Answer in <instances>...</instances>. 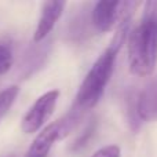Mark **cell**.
Listing matches in <instances>:
<instances>
[{"label":"cell","instance_id":"cell-1","mask_svg":"<svg viewBox=\"0 0 157 157\" xmlns=\"http://www.w3.org/2000/svg\"><path fill=\"white\" fill-rule=\"evenodd\" d=\"M128 63L136 76H149L157 65V0L144 4L141 22L128 35Z\"/></svg>","mask_w":157,"mask_h":157},{"label":"cell","instance_id":"cell-2","mask_svg":"<svg viewBox=\"0 0 157 157\" xmlns=\"http://www.w3.org/2000/svg\"><path fill=\"white\" fill-rule=\"evenodd\" d=\"M116 55L117 52H114L113 50L108 47L94 62V65L91 66V69L84 77L83 83L78 88L75 103L86 112L94 108L102 97L112 77V73H113Z\"/></svg>","mask_w":157,"mask_h":157},{"label":"cell","instance_id":"cell-3","mask_svg":"<svg viewBox=\"0 0 157 157\" xmlns=\"http://www.w3.org/2000/svg\"><path fill=\"white\" fill-rule=\"evenodd\" d=\"M58 97H59V91L51 90L36 99V102L22 119L21 128L25 134H33L43 127L44 123L54 113Z\"/></svg>","mask_w":157,"mask_h":157},{"label":"cell","instance_id":"cell-4","mask_svg":"<svg viewBox=\"0 0 157 157\" xmlns=\"http://www.w3.org/2000/svg\"><path fill=\"white\" fill-rule=\"evenodd\" d=\"M134 4V2H98L91 10L92 26L99 32H109Z\"/></svg>","mask_w":157,"mask_h":157},{"label":"cell","instance_id":"cell-5","mask_svg":"<svg viewBox=\"0 0 157 157\" xmlns=\"http://www.w3.org/2000/svg\"><path fill=\"white\" fill-rule=\"evenodd\" d=\"M50 44H51V40H44L41 43L30 44L29 48L24 52V57L19 62L18 69H17V73L19 77L26 78L35 72H37L39 69L43 68L46 59L48 58L50 47H51Z\"/></svg>","mask_w":157,"mask_h":157},{"label":"cell","instance_id":"cell-6","mask_svg":"<svg viewBox=\"0 0 157 157\" xmlns=\"http://www.w3.org/2000/svg\"><path fill=\"white\" fill-rule=\"evenodd\" d=\"M65 8V2H46L41 7V14L37 22L33 43H41L54 29L55 24L61 18Z\"/></svg>","mask_w":157,"mask_h":157},{"label":"cell","instance_id":"cell-7","mask_svg":"<svg viewBox=\"0 0 157 157\" xmlns=\"http://www.w3.org/2000/svg\"><path fill=\"white\" fill-rule=\"evenodd\" d=\"M138 114L142 121L157 120V81L145 87L136 98Z\"/></svg>","mask_w":157,"mask_h":157},{"label":"cell","instance_id":"cell-8","mask_svg":"<svg viewBox=\"0 0 157 157\" xmlns=\"http://www.w3.org/2000/svg\"><path fill=\"white\" fill-rule=\"evenodd\" d=\"M84 113H86V110L75 103L73 108H72L62 119L58 120L57 123H58V128H59V139H63L65 136H68L69 134L76 128L78 121L83 119Z\"/></svg>","mask_w":157,"mask_h":157},{"label":"cell","instance_id":"cell-9","mask_svg":"<svg viewBox=\"0 0 157 157\" xmlns=\"http://www.w3.org/2000/svg\"><path fill=\"white\" fill-rule=\"evenodd\" d=\"M95 131H97V120L92 119V120H90L88 124L86 125L83 132L73 141V144H72V146H71L72 152H78V150H81L83 147H86L87 144L90 142V139L94 136Z\"/></svg>","mask_w":157,"mask_h":157},{"label":"cell","instance_id":"cell-10","mask_svg":"<svg viewBox=\"0 0 157 157\" xmlns=\"http://www.w3.org/2000/svg\"><path fill=\"white\" fill-rule=\"evenodd\" d=\"M136 98L138 94H128L127 97V117H128V123L132 131H138L139 127L142 124V120L138 114V106H136Z\"/></svg>","mask_w":157,"mask_h":157},{"label":"cell","instance_id":"cell-11","mask_svg":"<svg viewBox=\"0 0 157 157\" xmlns=\"http://www.w3.org/2000/svg\"><path fill=\"white\" fill-rule=\"evenodd\" d=\"M90 25H92V21L88 22V18L84 14H78V15H76V18L71 22V25H69L71 35L73 36V39L80 40V39H83L90 32Z\"/></svg>","mask_w":157,"mask_h":157},{"label":"cell","instance_id":"cell-12","mask_svg":"<svg viewBox=\"0 0 157 157\" xmlns=\"http://www.w3.org/2000/svg\"><path fill=\"white\" fill-rule=\"evenodd\" d=\"M18 94H19L18 86H10L0 92V117L4 116L8 109L13 106Z\"/></svg>","mask_w":157,"mask_h":157},{"label":"cell","instance_id":"cell-13","mask_svg":"<svg viewBox=\"0 0 157 157\" xmlns=\"http://www.w3.org/2000/svg\"><path fill=\"white\" fill-rule=\"evenodd\" d=\"M11 65H13V52L7 46L0 44V75L7 73Z\"/></svg>","mask_w":157,"mask_h":157},{"label":"cell","instance_id":"cell-14","mask_svg":"<svg viewBox=\"0 0 157 157\" xmlns=\"http://www.w3.org/2000/svg\"><path fill=\"white\" fill-rule=\"evenodd\" d=\"M120 156H121V150H120V147L117 145L105 146L92 155V157H120Z\"/></svg>","mask_w":157,"mask_h":157},{"label":"cell","instance_id":"cell-15","mask_svg":"<svg viewBox=\"0 0 157 157\" xmlns=\"http://www.w3.org/2000/svg\"><path fill=\"white\" fill-rule=\"evenodd\" d=\"M48 155H44L43 152H40V150H37V149H33V147H29L28 149V152H26V156L25 157H47Z\"/></svg>","mask_w":157,"mask_h":157},{"label":"cell","instance_id":"cell-16","mask_svg":"<svg viewBox=\"0 0 157 157\" xmlns=\"http://www.w3.org/2000/svg\"><path fill=\"white\" fill-rule=\"evenodd\" d=\"M8 157H15V156H8Z\"/></svg>","mask_w":157,"mask_h":157}]
</instances>
